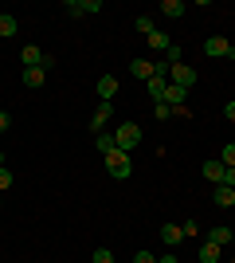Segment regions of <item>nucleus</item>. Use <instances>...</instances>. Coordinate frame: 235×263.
Returning <instances> with one entry per match:
<instances>
[{
	"label": "nucleus",
	"mask_w": 235,
	"mask_h": 263,
	"mask_svg": "<svg viewBox=\"0 0 235 263\" xmlns=\"http://www.w3.org/2000/svg\"><path fill=\"white\" fill-rule=\"evenodd\" d=\"M114 145H118L122 154H134L137 145H141V126H137V122H122V126L114 130Z\"/></svg>",
	"instance_id": "obj_1"
},
{
	"label": "nucleus",
	"mask_w": 235,
	"mask_h": 263,
	"mask_svg": "<svg viewBox=\"0 0 235 263\" xmlns=\"http://www.w3.org/2000/svg\"><path fill=\"white\" fill-rule=\"evenodd\" d=\"M106 173H110L114 181H125V177L134 173V161H130V154H122V149H110V154H106Z\"/></svg>",
	"instance_id": "obj_2"
},
{
	"label": "nucleus",
	"mask_w": 235,
	"mask_h": 263,
	"mask_svg": "<svg viewBox=\"0 0 235 263\" xmlns=\"http://www.w3.org/2000/svg\"><path fill=\"white\" fill-rule=\"evenodd\" d=\"M204 55L208 59H235V44L224 40V35H208L204 40Z\"/></svg>",
	"instance_id": "obj_3"
},
{
	"label": "nucleus",
	"mask_w": 235,
	"mask_h": 263,
	"mask_svg": "<svg viewBox=\"0 0 235 263\" xmlns=\"http://www.w3.org/2000/svg\"><path fill=\"white\" fill-rule=\"evenodd\" d=\"M168 83H173V87H184V90H192V87H196V71H192L188 63H177L173 71H168Z\"/></svg>",
	"instance_id": "obj_4"
},
{
	"label": "nucleus",
	"mask_w": 235,
	"mask_h": 263,
	"mask_svg": "<svg viewBox=\"0 0 235 263\" xmlns=\"http://www.w3.org/2000/svg\"><path fill=\"white\" fill-rule=\"evenodd\" d=\"M110 114H114V102H102V106L94 110V114H90V134H102V130H106Z\"/></svg>",
	"instance_id": "obj_5"
},
{
	"label": "nucleus",
	"mask_w": 235,
	"mask_h": 263,
	"mask_svg": "<svg viewBox=\"0 0 235 263\" xmlns=\"http://www.w3.org/2000/svg\"><path fill=\"white\" fill-rule=\"evenodd\" d=\"M63 8H67L71 16H90V12H102V0H67Z\"/></svg>",
	"instance_id": "obj_6"
},
{
	"label": "nucleus",
	"mask_w": 235,
	"mask_h": 263,
	"mask_svg": "<svg viewBox=\"0 0 235 263\" xmlns=\"http://www.w3.org/2000/svg\"><path fill=\"white\" fill-rule=\"evenodd\" d=\"M200 173H204V181H212V189H216V185H224L227 165H224V161H204V169H200Z\"/></svg>",
	"instance_id": "obj_7"
},
{
	"label": "nucleus",
	"mask_w": 235,
	"mask_h": 263,
	"mask_svg": "<svg viewBox=\"0 0 235 263\" xmlns=\"http://www.w3.org/2000/svg\"><path fill=\"white\" fill-rule=\"evenodd\" d=\"M94 90H98V99H102V102H114V95H118V79H114V75H102Z\"/></svg>",
	"instance_id": "obj_8"
},
{
	"label": "nucleus",
	"mask_w": 235,
	"mask_h": 263,
	"mask_svg": "<svg viewBox=\"0 0 235 263\" xmlns=\"http://www.w3.org/2000/svg\"><path fill=\"white\" fill-rule=\"evenodd\" d=\"M44 79H47L44 67H24V87H28V90H39V87H44Z\"/></svg>",
	"instance_id": "obj_9"
},
{
	"label": "nucleus",
	"mask_w": 235,
	"mask_h": 263,
	"mask_svg": "<svg viewBox=\"0 0 235 263\" xmlns=\"http://www.w3.org/2000/svg\"><path fill=\"white\" fill-rule=\"evenodd\" d=\"M184 99H188V90H184V87H173V83H168V87H165V99H161V102H168L173 110H180V106H184Z\"/></svg>",
	"instance_id": "obj_10"
},
{
	"label": "nucleus",
	"mask_w": 235,
	"mask_h": 263,
	"mask_svg": "<svg viewBox=\"0 0 235 263\" xmlns=\"http://www.w3.org/2000/svg\"><path fill=\"white\" fill-rule=\"evenodd\" d=\"M161 240H165L168 248H177V243L184 240V228H180V224H161Z\"/></svg>",
	"instance_id": "obj_11"
},
{
	"label": "nucleus",
	"mask_w": 235,
	"mask_h": 263,
	"mask_svg": "<svg viewBox=\"0 0 235 263\" xmlns=\"http://www.w3.org/2000/svg\"><path fill=\"white\" fill-rule=\"evenodd\" d=\"M161 16H168V20H180L184 16V0H161Z\"/></svg>",
	"instance_id": "obj_12"
},
{
	"label": "nucleus",
	"mask_w": 235,
	"mask_h": 263,
	"mask_svg": "<svg viewBox=\"0 0 235 263\" xmlns=\"http://www.w3.org/2000/svg\"><path fill=\"white\" fill-rule=\"evenodd\" d=\"M44 59H47V55L39 51L35 44H24V67H44Z\"/></svg>",
	"instance_id": "obj_13"
},
{
	"label": "nucleus",
	"mask_w": 235,
	"mask_h": 263,
	"mask_svg": "<svg viewBox=\"0 0 235 263\" xmlns=\"http://www.w3.org/2000/svg\"><path fill=\"white\" fill-rule=\"evenodd\" d=\"M165 87H168V79L165 75H153V79H149V99L161 102V99H165Z\"/></svg>",
	"instance_id": "obj_14"
},
{
	"label": "nucleus",
	"mask_w": 235,
	"mask_h": 263,
	"mask_svg": "<svg viewBox=\"0 0 235 263\" xmlns=\"http://www.w3.org/2000/svg\"><path fill=\"white\" fill-rule=\"evenodd\" d=\"M130 75H137V79H153V63H149V59H134V63H130Z\"/></svg>",
	"instance_id": "obj_15"
},
{
	"label": "nucleus",
	"mask_w": 235,
	"mask_h": 263,
	"mask_svg": "<svg viewBox=\"0 0 235 263\" xmlns=\"http://www.w3.org/2000/svg\"><path fill=\"white\" fill-rule=\"evenodd\" d=\"M216 204H220V209H231V204H235V189L216 185Z\"/></svg>",
	"instance_id": "obj_16"
},
{
	"label": "nucleus",
	"mask_w": 235,
	"mask_h": 263,
	"mask_svg": "<svg viewBox=\"0 0 235 263\" xmlns=\"http://www.w3.org/2000/svg\"><path fill=\"white\" fill-rule=\"evenodd\" d=\"M220 252H224V248L208 240V243H204V248H200V263H220Z\"/></svg>",
	"instance_id": "obj_17"
},
{
	"label": "nucleus",
	"mask_w": 235,
	"mask_h": 263,
	"mask_svg": "<svg viewBox=\"0 0 235 263\" xmlns=\"http://www.w3.org/2000/svg\"><path fill=\"white\" fill-rule=\"evenodd\" d=\"M16 28H20V24H16V16H12V12H0V35L8 40V35H16Z\"/></svg>",
	"instance_id": "obj_18"
},
{
	"label": "nucleus",
	"mask_w": 235,
	"mask_h": 263,
	"mask_svg": "<svg viewBox=\"0 0 235 263\" xmlns=\"http://www.w3.org/2000/svg\"><path fill=\"white\" fill-rule=\"evenodd\" d=\"M94 145H98V154H102V157L110 154V149H118V145H114V134H106V130L94 134Z\"/></svg>",
	"instance_id": "obj_19"
},
{
	"label": "nucleus",
	"mask_w": 235,
	"mask_h": 263,
	"mask_svg": "<svg viewBox=\"0 0 235 263\" xmlns=\"http://www.w3.org/2000/svg\"><path fill=\"white\" fill-rule=\"evenodd\" d=\"M149 47H153V51H168V47H173V40H168L165 32H153V35H149Z\"/></svg>",
	"instance_id": "obj_20"
},
{
	"label": "nucleus",
	"mask_w": 235,
	"mask_h": 263,
	"mask_svg": "<svg viewBox=\"0 0 235 263\" xmlns=\"http://www.w3.org/2000/svg\"><path fill=\"white\" fill-rule=\"evenodd\" d=\"M235 236V228H212V243H220V248H227Z\"/></svg>",
	"instance_id": "obj_21"
},
{
	"label": "nucleus",
	"mask_w": 235,
	"mask_h": 263,
	"mask_svg": "<svg viewBox=\"0 0 235 263\" xmlns=\"http://www.w3.org/2000/svg\"><path fill=\"white\" fill-rule=\"evenodd\" d=\"M134 28H137V32H141V35H153V32H157L153 16H137V20H134Z\"/></svg>",
	"instance_id": "obj_22"
},
{
	"label": "nucleus",
	"mask_w": 235,
	"mask_h": 263,
	"mask_svg": "<svg viewBox=\"0 0 235 263\" xmlns=\"http://www.w3.org/2000/svg\"><path fill=\"white\" fill-rule=\"evenodd\" d=\"M153 118L157 122H168V118H173V106H168V102H153Z\"/></svg>",
	"instance_id": "obj_23"
},
{
	"label": "nucleus",
	"mask_w": 235,
	"mask_h": 263,
	"mask_svg": "<svg viewBox=\"0 0 235 263\" xmlns=\"http://www.w3.org/2000/svg\"><path fill=\"white\" fill-rule=\"evenodd\" d=\"M220 161H224L227 169H235V142H227L224 149H220Z\"/></svg>",
	"instance_id": "obj_24"
},
{
	"label": "nucleus",
	"mask_w": 235,
	"mask_h": 263,
	"mask_svg": "<svg viewBox=\"0 0 235 263\" xmlns=\"http://www.w3.org/2000/svg\"><path fill=\"white\" fill-rule=\"evenodd\" d=\"M90 263H114V252L110 248H98V252L90 255Z\"/></svg>",
	"instance_id": "obj_25"
},
{
	"label": "nucleus",
	"mask_w": 235,
	"mask_h": 263,
	"mask_svg": "<svg viewBox=\"0 0 235 263\" xmlns=\"http://www.w3.org/2000/svg\"><path fill=\"white\" fill-rule=\"evenodd\" d=\"M8 189H12V173H8V169H0V193H8Z\"/></svg>",
	"instance_id": "obj_26"
},
{
	"label": "nucleus",
	"mask_w": 235,
	"mask_h": 263,
	"mask_svg": "<svg viewBox=\"0 0 235 263\" xmlns=\"http://www.w3.org/2000/svg\"><path fill=\"white\" fill-rule=\"evenodd\" d=\"M134 263H157V255H153V252H137Z\"/></svg>",
	"instance_id": "obj_27"
},
{
	"label": "nucleus",
	"mask_w": 235,
	"mask_h": 263,
	"mask_svg": "<svg viewBox=\"0 0 235 263\" xmlns=\"http://www.w3.org/2000/svg\"><path fill=\"white\" fill-rule=\"evenodd\" d=\"M8 126H12V114H8V110H0V134L8 130Z\"/></svg>",
	"instance_id": "obj_28"
},
{
	"label": "nucleus",
	"mask_w": 235,
	"mask_h": 263,
	"mask_svg": "<svg viewBox=\"0 0 235 263\" xmlns=\"http://www.w3.org/2000/svg\"><path fill=\"white\" fill-rule=\"evenodd\" d=\"M224 118H227V122H235V102H227V106H224Z\"/></svg>",
	"instance_id": "obj_29"
},
{
	"label": "nucleus",
	"mask_w": 235,
	"mask_h": 263,
	"mask_svg": "<svg viewBox=\"0 0 235 263\" xmlns=\"http://www.w3.org/2000/svg\"><path fill=\"white\" fill-rule=\"evenodd\" d=\"M224 185H227V189H235V169H227V173H224Z\"/></svg>",
	"instance_id": "obj_30"
},
{
	"label": "nucleus",
	"mask_w": 235,
	"mask_h": 263,
	"mask_svg": "<svg viewBox=\"0 0 235 263\" xmlns=\"http://www.w3.org/2000/svg\"><path fill=\"white\" fill-rule=\"evenodd\" d=\"M157 263H180V259H177V255H161Z\"/></svg>",
	"instance_id": "obj_31"
},
{
	"label": "nucleus",
	"mask_w": 235,
	"mask_h": 263,
	"mask_svg": "<svg viewBox=\"0 0 235 263\" xmlns=\"http://www.w3.org/2000/svg\"><path fill=\"white\" fill-rule=\"evenodd\" d=\"M0 169H4V154H0Z\"/></svg>",
	"instance_id": "obj_32"
},
{
	"label": "nucleus",
	"mask_w": 235,
	"mask_h": 263,
	"mask_svg": "<svg viewBox=\"0 0 235 263\" xmlns=\"http://www.w3.org/2000/svg\"><path fill=\"white\" fill-rule=\"evenodd\" d=\"M0 209H4V200H0Z\"/></svg>",
	"instance_id": "obj_33"
},
{
	"label": "nucleus",
	"mask_w": 235,
	"mask_h": 263,
	"mask_svg": "<svg viewBox=\"0 0 235 263\" xmlns=\"http://www.w3.org/2000/svg\"><path fill=\"white\" fill-rule=\"evenodd\" d=\"M231 243H235V236H231Z\"/></svg>",
	"instance_id": "obj_34"
}]
</instances>
